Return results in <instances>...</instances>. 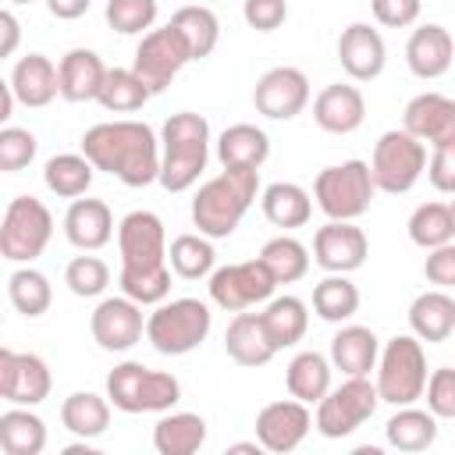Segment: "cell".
Masks as SVG:
<instances>
[{"mask_svg": "<svg viewBox=\"0 0 455 455\" xmlns=\"http://www.w3.org/2000/svg\"><path fill=\"white\" fill-rule=\"evenodd\" d=\"M252 107L256 114L270 117V121H291L309 107V78L302 68L291 64H277L270 71L259 75L256 89H252Z\"/></svg>", "mask_w": 455, "mask_h": 455, "instance_id": "obj_14", "label": "cell"}, {"mask_svg": "<svg viewBox=\"0 0 455 455\" xmlns=\"http://www.w3.org/2000/svg\"><path fill=\"white\" fill-rule=\"evenodd\" d=\"M92 174H96V167H92V160H89L85 153H57V156H50L46 167H43L46 188H50L53 196H60V199H78V196H85L89 185H92Z\"/></svg>", "mask_w": 455, "mask_h": 455, "instance_id": "obj_39", "label": "cell"}, {"mask_svg": "<svg viewBox=\"0 0 455 455\" xmlns=\"http://www.w3.org/2000/svg\"><path fill=\"white\" fill-rule=\"evenodd\" d=\"M423 277L444 291L455 288V238L437 245V249H427V259H423Z\"/></svg>", "mask_w": 455, "mask_h": 455, "instance_id": "obj_50", "label": "cell"}, {"mask_svg": "<svg viewBox=\"0 0 455 455\" xmlns=\"http://www.w3.org/2000/svg\"><path fill=\"white\" fill-rule=\"evenodd\" d=\"M206 444V419L199 412H160L153 427V448L160 455H196Z\"/></svg>", "mask_w": 455, "mask_h": 455, "instance_id": "obj_31", "label": "cell"}, {"mask_svg": "<svg viewBox=\"0 0 455 455\" xmlns=\"http://www.w3.org/2000/svg\"><path fill=\"white\" fill-rule=\"evenodd\" d=\"M213 327V313L203 299H164L146 316V341L160 355H188L196 352Z\"/></svg>", "mask_w": 455, "mask_h": 455, "instance_id": "obj_5", "label": "cell"}, {"mask_svg": "<svg viewBox=\"0 0 455 455\" xmlns=\"http://www.w3.org/2000/svg\"><path fill=\"white\" fill-rule=\"evenodd\" d=\"M259 259L270 267V274L277 277V284H295L309 274V249L291 238V235H277L259 249Z\"/></svg>", "mask_w": 455, "mask_h": 455, "instance_id": "obj_43", "label": "cell"}, {"mask_svg": "<svg viewBox=\"0 0 455 455\" xmlns=\"http://www.w3.org/2000/svg\"><path fill=\"white\" fill-rule=\"evenodd\" d=\"M402 128L412 132L430 149L455 142V96L444 92H419L402 110Z\"/></svg>", "mask_w": 455, "mask_h": 455, "instance_id": "obj_20", "label": "cell"}, {"mask_svg": "<svg viewBox=\"0 0 455 455\" xmlns=\"http://www.w3.org/2000/svg\"><path fill=\"white\" fill-rule=\"evenodd\" d=\"M60 423L68 434L92 441L110 427V398H103L96 391H71L60 402Z\"/></svg>", "mask_w": 455, "mask_h": 455, "instance_id": "obj_34", "label": "cell"}, {"mask_svg": "<svg viewBox=\"0 0 455 455\" xmlns=\"http://www.w3.org/2000/svg\"><path fill=\"white\" fill-rule=\"evenodd\" d=\"M210 160V124L196 110H178L160 132V185L167 192H188Z\"/></svg>", "mask_w": 455, "mask_h": 455, "instance_id": "obj_3", "label": "cell"}, {"mask_svg": "<svg viewBox=\"0 0 455 455\" xmlns=\"http://www.w3.org/2000/svg\"><path fill=\"white\" fill-rule=\"evenodd\" d=\"M373 174L366 160H345L323 167L313 178V199L327 213V220H359L373 203Z\"/></svg>", "mask_w": 455, "mask_h": 455, "instance_id": "obj_7", "label": "cell"}, {"mask_svg": "<svg viewBox=\"0 0 455 455\" xmlns=\"http://www.w3.org/2000/svg\"><path fill=\"white\" fill-rule=\"evenodd\" d=\"M313 121L331 135H352L366 121V100L348 82H331L313 100Z\"/></svg>", "mask_w": 455, "mask_h": 455, "instance_id": "obj_22", "label": "cell"}, {"mask_svg": "<svg viewBox=\"0 0 455 455\" xmlns=\"http://www.w3.org/2000/svg\"><path fill=\"white\" fill-rule=\"evenodd\" d=\"M270 156V135L249 121L228 124L217 139V160L224 167H263Z\"/></svg>", "mask_w": 455, "mask_h": 455, "instance_id": "obj_32", "label": "cell"}, {"mask_svg": "<svg viewBox=\"0 0 455 455\" xmlns=\"http://www.w3.org/2000/svg\"><path fill=\"white\" fill-rule=\"evenodd\" d=\"M64 455H96V451H92V448L82 441V444H68V448H64Z\"/></svg>", "mask_w": 455, "mask_h": 455, "instance_id": "obj_58", "label": "cell"}, {"mask_svg": "<svg viewBox=\"0 0 455 455\" xmlns=\"http://www.w3.org/2000/svg\"><path fill=\"white\" fill-rule=\"evenodd\" d=\"M0 32H4V43H0V57H14V50H18V39H21V21L14 18V11H0Z\"/></svg>", "mask_w": 455, "mask_h": 455, "instance_id": "obj_54", "label": "cell"}, {"mask_svg": "<svg viewBox=\"0 0 455 455\" xmlns=\"http://www.w3.org/2000/svg\"><path fill=\"white\" fill-rule=\"evenodd\" d=\"M427 409L437 419H455V370L451 366H437L427 377Z\"/></svg>", "mask_w": 455, "mask_h": 455, "instance_id": "obj_49", "label": "cell"}, {"mask_svg": "<svg viewBox=\"0 0 455 455\" xmlns=\"http://www.w3.org/2000/svg\"><path fill=\"white\" fill-rule=\"evenodd\" d=\"M167 25L185 39L192 60H203V57H210V53L217 50L220 21H217V14H213L210 7H203V4H185V7H178V11L171 14Z\"/></svg>", "mask_w": 455, "mask_h": 455, "instance_id": "obj_37", "label": "cell"}, {"mask_svg": "<svg viewBox=\"0 0 455 455\" xmlns=\"http://www.w3.org/2000/svg\"><path fill=\"white\" fill-rule=\"evenodd\" d=\"M53 238V213L36 196H14L0 220V256L11 263H32Z\"/></svg>", "mask_w": 455, "mask_h": 455, "instance_id": "obj_9", "label": "cell"}, {"mask_svg": "<svg viewBox=\"0 0 455 455\" xmlns=\"http://www.w3.org/2000/svg\"><path fill=\"white\" fill-rule=\"evenodd\" d=\"M370 238L355 220H327L313 235V259L327 274H352L366 263Z\"/></svg>", "mask_w": 455, "mask_h": 455, "instance_id": "obj_17", "label": "cell"}, {"mask_svg": "<svg viewBox=\"0 0 455 455\" xmlns=\"http://www.w3.org/2000/svg\"><path fill=\"white\" fill-rule=\"evenodd\" d=\"M259 210H263V217H267L274 228L291 231V228L309 224V217H313V199H309V192H306L302 185H295V181H274V185H267V188L259 192Z\"/></svg>", "mask_w": 455, "mask_h": 455, "instance_id": "obj_33", "label": "cell"}, {"mask_svg": "<svg viewBox=\"0 0 455 455\" xmlns=\"http://www.w3.org/2000/svg\"><path fill=\"white\" fill-rule=\"evenodd\" d=\"M36 149H39V142L28 128H18V124L0 128V171L14 174V171L28 167L36 160Z\"/></svg>", "mask_w": 455, "mask_h": 455, "instance_id": "obj_48", "label": "cell"}, {"mask_svg": "<svg viewBox=\"0 0 455 455\" xmlns=\"http://www.w3.org/2000/svg\"><path fill=\"white\" fill-rule=\"evenodd\" d=\"M384 437L398 451H427L437 441V416L430 409L398 405V412L384 423Z\"/></svg>", "mask_w": 455, "mask_h": 455, "instance_id": "obj_36", "label": "cell"}, {"mask_svg": "<svg viewBox=\"0 0 455 455\" xmlns=\"http://www.w3.org/2000/svg\"><path fill=\"white\" fill-rule=\"evenodd\" d=\"M121 270H153L167 263V231L153 210H132L117 220Z\"/></svg>", "mask_w": 455, "mask_h": 455, "instance_id": "obj_13", "label": "cell"}, {"mask_svg": "<svg viewBox=\"0 0 455 455\" xmlns=\"http://www.w3.org/2000/svg\"><path fill=\"white\" fill-rule=\"evenodd\" d=\"M7 299H11V306H14L21 316L36 320V316H43V313L50 309V302H53L50 277H46L43 270H36V267H18V270L7 277Z\"/></svg>", "mask_w": 455, "mask_h": 455, "instance_id": "obj_42", "label": "cell"}, {"mask_svg": "<svg viewBox=\"0 0 455 455\" xmlns=\"http://www.w3.org/2000/svg\"><path fill=\"white\" fill-rule=\"evenodd\" d=\"M370 11L384 28H409L419 18L423 0H370Z\"/></svg>", "mask_w": 455, "mask_h": 455, "instance_id": "obj_52", "label": "cell"}, {"mask_svg": "<svg viewBox=\"0 0 455 455\" xmlns=\"http://www.w3.org/2000/svg\"><path fill=\"white\" fill-rule=\"evenodd\" d=\"M259 320H263V331L270 338V345L277 352L299 345L306 338V327H309V306L299 299V295H274L267 299V306L259 309Z\"/></svg>", "mask_w": 455, "mask_h": 455, "instance_id": "obj_29", "label": "cell"}, {"mask_svg": "<svg viewBox=\"0 0 455 455\" xmlns=\"http://www.w3.org/2000/svg\"><path fill=\"white\" fill-rule=\"evenodd\" d=\"M7 4H32V0H7Z\"/></svg>", "mask_w": 455, "mask_h": 455, "instance_id": "obj_60", "label": "cell"}, {"mask_svg": "<svg viewBox=\"0 0 455 455\" xmlns=\"http://www.w3.org/2000/svg\"><path fill=\"white\" fill-rule=\"evenodd\" d=\"M171 274H174L171 263L153 270H121L117 284H121V295L135 299L139 306H160L171 295Z\"/></svg>", "mask_w": 455, "mask_h": 455, "instance_id": "obj_45", "label": "cell"}, {"mask_svg": "<svg viewBox=\"0 0 455 455\" xmlns=\"http://www.w3.org/2000/svg\"><path fill=\"white\" fill-rule=\"evenodd\" d=\"M313 313L327 323H345L359 313V288L348 281V274H327L313 288Z\"/></svg>", "mask_w": 455, "mask_h": 455, "instance_id": "obj_41", "label": "cell"}, {"mask_svg": "<svg viewBox=\"0 0 455 455\" xmlns=\"http://www.w3.org/2000/svg\"><path fill=\"white\" fill-rule=\"evenodd\" d=\"M259 167H224L192 196V224L206 238H228L259 196Z\"/></svg>", "mask_w": 455, "mask_h": 455, "instance_id": "obj_2", "label": "cell"}, {"mask_svg": "<svg viewBox=\"0 0 455 455\" xmlns=\"http://www.w3.org/2000/svg\"><path fill=\"white\" fill-rule=\"evenodd\" d=\"M210 302L224 313H242V309H252L267 299H274V288H277V277L270 274V267L252 256V259H242V263H224L217 267L210 277Z\"/></svg>", "mask_w": 455, "mask_h": 455, "instance_id": "obj_11", "label": "cell"}, {"mask_svg": "<svg viewBox=\"0 0 455 455\" xmlns=\"http://www.w3.org/2000/svg\"><path fill=\"white\" fill-rule=\"evenodd\" d=\"M338 60H341V71L352 82H373V78H380V71L387 64L384 36L370 21L345 25L341 36H338Z\"/></svg>", "mask_w": 455, "mask_h": 455, "instance_id": "obj_19", "label": "cell"}, {"mask_svg": "<svg viewBox=\"0 0 455 455\" xmlns=\"http://www.w3.org/2000/svg\"><path fill=\"white\" fill-rule=\"evenodd\" d=\"M64 238L82 249V252H96L114 238V213L103 199H71L68 213H64Z\"/></svg>", "mask_w": 455, "mask_h": 455, "instance_id": "obj_23", "label": "cell"}, {"mask_svg": "<svg viewBox=\"0 0 455 455\" xmlns=\"http://www.w3.org/2000/svg\"><path fill=\"white\" fill-rule=\"evenodd\" d=\"M167 263L171 270L181 277V281H203L210 277L217 267V252H213V238H206L203 231H188V235H178L171 238L167 245Z\"/></svg>", "mask_w": 455, "mask_h": 455, "instance_id": "obj_38", "label": "cell"}, {"mask_svg": "<svg viewBox=\"0 0 455 455\" xmlns=\"http://www.w3.org/2000/svg\"><path fill=\"white\" fill-rule=\"evenodd\" d=\"M82 153L128 188L160 181V139L146 121H100L82 135Z\"/></svg>", "mask_w": 455, "mask_h": 455, "instance_id": "obj_1", "label": "cell"}, {"mask_svg": "<svg viewBox=\"0 0 455 455\" xmlns=\"http://www.w3.org/2000/svg\"><path fill=\"white\" fill-rule=\"evenodd\" d=\"M448 210H451V228H455V199L448 203Z\"/></svg>", "mask_w": 455, "mask_h": 455, "instance_id": "obj_59", "label": "cell"}, {"mask_svg": "<svg viewBox=\"0 0 455 455\" xmlns=\"http://www.w3.org/2000/svg\"><path fill=\"white\" fill-rule=\"evenodd\" d=\"M451 60H455V39L444 25L427 21V25L412 28V36L405 43V64L416 78H423V82L441 78V75H448Z\"/></svg>", "mask_w": 455, "mask_h": 455, "instance_id": "obj_21", "label": "cell"}, {"mask_svg": "<svg viewBox=\"0 0 455 455\" xmlns=\"http://www.w3.org/2000/svg\"><path fill=\"white\" fill-rule=\"evenodd\" d=\"M427 178L437 192L455 196V142L451 146H437L427 160Z\"/></svg>", "mask_w": 455, "mask_h": 455, "instance_id": "obj_53", "label": "cell"}, {"mask_svg": "<svg viewBox=\"0 0 455 455\" xmlns=\"http://www.w3.org/2000/svg\"><path fill=\"white\" fill-rule=\"evenodd\" d=\"M313 427H316L313 412L299 398H281L256 412V441L263 444V451H274V455L295 451Z\"/></svg>", "mask_w": 455, "mask_h": 455, "instance_id": "obj_16", "label": "cell"}, {"mask_svg": "<svg viewBox=\"0 0 455 455\" xmlns=\"http://www.w3.org/2000/svg\"><path fill=\"white\" fill-rule=\"evenodd\" d=\"M0 448L7 455H39L46 448V423L32 405H11L0 412Z\"/></svg>", "mask_w": 455, "mask_h": 455, "instance_id": "obj_35", "label": "cell"}, {"mask_svg": "<svg viewBox=\"0 0 455 455\" xmlns=\"http://www.w3.org/2000/svg\"><path fill=\"white\" fill-rule=\"evenodd\" d=\"M228 451H231V455H259L263 444H259V441H238V444H231Z\"/></svg>", "mask_w": 455, "mask_h": 455, "instance_id": "obj_57", "label": "cell"}, {"mask_svg": "<svg viewBox=\"0 0 455 455\" xmlns=\"http://www.w3.org/2000/svg\"><path fill=\"white\" fill-rule=\"evenodd\" d=\"M153 100V89L132 71V68H110L107 78H103V89L96 96V103L110 114H132V110H142L146 103Z\"/></svg>", "mask_w": 455, "mask_h": 455, "instance_id": "obj_40", "label": "cell"}, {"mask_svg": "<svg viewBox=\"0 0 455 455\" xmlns=\"http://www.w3.org/2000/svg\"><path fill=\"white\" fill-rule=\"evenodd\" d=\"M331 355L316 352V348H306V352H295L288 370H284V384H288V395L306 402V405H316L327 391H331Z\"/></svg>", "mask_w": 455, "mask_h": 455, "instance_id": "obj_30", "label": "cell"}, {"mask_svg": "<svg viewBox=\"0 0 455 455\" xmlns=\"http://www.w3.org/2000/svg\"><path fill=\"white\" fill-rule=\"evenodd\" d=\"M107 398L128 416L167 412L181 402V380L167 370H149L135 359H124L107 373Z\"/></svg>", "mask_w": 455, "mask_h": 455, "instance_id": "obj_4", "label": "cell"}, {"mask_svg": "<svg viewBox=\"0 0 455 455\" xmlns=\"http://www.w3.org/2000/svg\"><path fill=\"white\" fill-rule=\"evenodd\" d=\"M156 0H107L103 18L121 36H146L156 21Z\"/></svg>", "mask_w": 455, "mask_h": 455, "instance_id": "obj_46", "label": "cell"}, {"mask_svg": "<svg viewBox=\"0 0 455 455\" xmlns=\"http://www.w3.org/2000/svg\"><path fill=\"white\" fill-rule=\"evenodd\" d=\"M188 60H192V53H188L185 39H181L171 25H164V28H149V32L139 39L132 71H135V75L153 89V96H156V92H164V89L174 82V75H178Z\"/></svg>", "mask_w": 455, "mask_h": 455, "instance_id": "obj_12", "label": "cell"}, {"mask_svg": "<svg viewBox=\"0 0 455 455\" xmlns=\"http://www.w3.org/2000/svg\"><path fill=\"white\" fill-rule=\"evenodd\" d=\"M64 284L71 288V295L78 299H96L107 291L110 284V267L100 256H75L64 267Z\"/></svg>", "mask_w": 455, "mask_h": 455, "instance_id": "obj_47", "label": "cell"}, {"mask_svg": "<svg viewBox=\"0 0 455 455\" xmlns=\"http://www.w3.org/2000/svg\"><path fill=\"white\" fill-rule=\"evenodd\" d=\"M380 359V338L363 323H345L331 338V363L345 377H370Z\"/></svg>", "mask_w": 455, "mask_h": 455, "instance_id": "obj_25", "label": "cell"}, {"mask_svg": "<svg viewBox=\"0 0 455 455\" xmlns=\"http://www.w3.org/2000/svg\"><path fill=\"white\" fill-rule=\"evenodd\" d=\"M423 171H427V142H419L412 132L391 128L373 142L370 174L377 192L402 196L423 178Z\"/></svg>", "mask_w": 455, "mask_h": 455, "instance_id": "obj_8", "label": "cell"}, {"mask_svg": "<svg viewBox=\"0 0 455 455\" xmlns=\"http://www.w3.org/2000/svg\"><path fill=\"white\" fill-rule=\"evenodd\" d=\"M427 352L416 334H395L377 359V395L387 405H412L427 391Z\"/></svg>", "mask_w": 455, "mask_h": 455, "instance_id": "obj_6", "label": "cell"}, {"mask_svg": "<svg viewBox=\"0 0 455 455\" xmlns=\"http://www.w3.org/2000/svg\"><path fill=\"white\" fill-rule=\"evenodd\" d=\"M242 18H245V25L256 28V32H274V28L284 25L288 4H284V0H245V4H242Z\"/></svg>", "mask_w": 455, "mask_h": 455, "instance_id": "obj_51", "label": "cell"}, {"mask_svg": "<svg viewBox=\"0 0 455 455\" xmlns=\"http://www.w3.org/2000/svg\"><path fill=\"white\" fill-rule=\"evenodd\" d=\"M11 89L25 107H46L60 96V71L46 53H25L11 68Z\"/></svg>", "mask_w": 455, "mask_h": 455, "instance_id": "obj_24", "label": "cell"}, {"mask_svg": "<svg viewBox=\"0 0 455 455\" xmlns=\"http://www.w3.org/2000/svg\"><path fill=\"white\" fill-rule=\"evenodd\" d=\"M409 238L419 249H437V245L451 242L455 238V228H451L448 203H419L412 210V217H409Z\"/></svg>", "mask_w": 455, "mask_h": 455, "instance_id": "obj_44", "label": "cell"}, {"mask_svg": "<svg viewBox=\"0 0 455 455\" xmlns=\"http://www.w3.org/2000/svg\"><path fill=\"white\" fill-rule=\"evenodd\" d=\"M224 352L238 366H267L277 355V348L270 345V338L263 331L259 313H249V309L231 316V323L224 331Z\"/></svg>", "mask_w": 455, "mask_h": 455, "instance_id": "obj_27", "label": "cell"}, {"mask_svg": "<svg viewBox=\"0 0 455 455\" xmlns=\"http://www.w3.org/2000/svg\"><path fill=\"white\" fill-rule=\"evenodd\" d=\"M53 377L43 355L0 348V395L11 405H39L50 398Z\"/></svg>", "mask_w": 455, "mask_h": 455, "instance_id": "obj_18", "label": "cell"}, {"mask_svg": "<svg viewBox=\"0 0 455 455\" xmlns=\"http://www.w3.org/2000/svg\"><path fill=\"white\" fill-rule=\"evenodd\" d=\"M14 103H18V96H14L11 82H0V121H7V117H11Z\"/></svg>", "mask_w": 455, "mask_h": 455, "instance_id": "obj_56", "label": "cell"}, {"mask_svg": "<svg viewBox=\"0 0 455 455\" xmlns=\"http://www.w3.org/2000/svg\"><path fill=\"white\" fill-rule=\"evenodd\" d=\"M57 71H60V96H64L68 103H89V100L100 96L103 78H107L110 68L100 60L96 50L75 46V50H68V53L60 57Z\"/></svg>", "mask_w": 455, "mask_h": 455, "instance_id": "obj_26", "label": "cell"}, {"mask_svg": "<svg viewBox=\"0 0 455 455\" xmlns=\"http://www.w3.org/2000/svg\"><path fill=\"white\" fill-rule=\"evenodd\" d=\"M377 405H380V395H377V384L370 377H345L338 387H331L316 402L313 423L323 437L341 441V437L355 434L377 412Z\"/></svg>", "mask_w": 455, "mask_h": 455, "instance_id": "obj_10", "label": "cell"}, {"mask_svg": "<svg viewBox=\"0 0 455 455\" xmlns=\"http://www.w3.org/2000/svg\"><path fill=\"white\" fill-rule=\"evenodd\" d=\"M92 0H46V11L57 18V21H75L89 11Z\"/></svg>", "mask_w": 455, "mask_h": 455, "instance_id": "obj_55", "label": "cell"}, {"mask_svg": "<svg viewBox=\"0 0 455 455\" xmlns=\"http://www.w3.org/2000/svg\"><path fill=\"white\" fill-rule=\"evenodd\" d=\"M89 331H92V341L103 352H128L146 334L142 306L135 299H128V295L100 299L96 309H92V316H89Z\"/></svg>", "mask_w": 455, "mask_h": 455, "instance_id": "obj_15", "label": "cell"}, {"mask_svg": "<svg viewBox=\"0 0 455 455\" xmlns=\"http://www.w3.org/2000/svg\"><path fill=\"white\" fill-rule=\"evenodd\" d=\"M409 327L419 341L427 345H441L455 334V299L444 288H430L419 291L409 306Z\"/></svg>", "mask_w": 455, "mask_h": 455, "instance_id": "obj_28", "label": "cell"}]
</instances>
